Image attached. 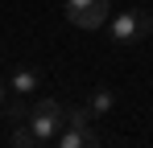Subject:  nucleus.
<instances>
[{
	"mask_svg": "<svg viewBox=\"0 0 153 148\" xmlns=\"http://www.w3.org/2000/svg\"><path fill=\"white\" fill-rule=\"evenodd\" d=\"M149 33H153V17L141 12V8H128V12H120V17L112 21V41H120V45L145 41Z\"/></svg>",
	"mask_w": 153,
	"mask_h": 148,
	"instance_id": "f03ea898",
	"label": "nucleus"
},
{
	"mask_svg": "<svg viewBox=\"0 0 153 148\" xmlns=\"http://www.w3.org/2000/svg\"><path fill=\"white\" fill-rule=\"evenodd\" d=\"M87 107H91L95 115H108V111L116 107V95H112L108 86H100V91H91V99H87Z\"/></svg>",
	"mask_w": 153,
	"mask_h": 148,
	"instance_id": "423d86ee",
	"label": "nucleus"
},
{
	"mask_svg": "<svg viewBox=\"0 0 153 148\" xmlns=\"http://www.w3.org/2000/svg\"><path fill=\"white\" fill-rule=\"evenodd\" d=\"M58 144H62V148H79V144H100V136H95L91 127H66V132H58Z\"/></svg>",
	"mask_w": 153,
	"mask_h": 148,
	"instance_id": "39448f33",
	"label": "nucleus"
},
{
	"mask_svg": "<svg viewBox=\"0 0 153 148\" xmlns=\"http://www.w3.org/2000/svg\"><path fill=\"white\" fill-rule=\"evenodd\" d=\"M62 127H66V107H62L58 99H33V103H29V119L13 123V144L17 148L50 144V140H58Z\"/></svg>",
	"mask_w": 153,
	"mask_h": 148,
	"instance_id": "f257e3e1",
	"label": "nucleus"
},
{
	"mask_svg": "<svg viewBox=\"0 0 153 148\" xmlns=\"http://www.w3.org/2000/svg\"><path fill=\"white\" fill-rule=\"evenodd\" d=\"M4 99H8V86H4V82H0V103H4Z\"/></svg>",
	"mask_w": 153,
	"mask_h": 148,
	"instance_id": "6e6552de",
	"label": "nucleus"
},
{
	"mask_svg": "<svg viewBox=\"0 0 153 148\" xmlns=\"http://www.w3.org/2000/svg\"><path fill=\"white\" fill-rule=\"evenodd\" d=\"M37 70H29V66H21V70L13 74V82H8V95H21V99H29V95H37Z\"/></svg>",
	"mask_w": 153,
	"mask_h": 148,
	"instance_id": "20e7f679",
	"label": "nucleus"
},
{
	"mask_svg": "<svg viewBox=\"0 0 153 148\" xmlns=\"http://www.w3.org/2000/svg\"><path fill=\"white\" fill-rule=\"evenodd\" d=\"M91 119H95V111L83 107V103H75V107L66 111V127H91Z\"/></svg>",
	"mask_w": 153,
	"mask_h": 148,
	"instance_id": "0eeeda50",
	"label": "nucleus"
},
{
	"mask_svg": "<svg viewBox=\"0 0 153 148\" xmlns=\"http://www.w3.org/2000/svg\"><path fill=\"white\" fill-rule=\"evenodd\" d=\"M66 21L75 29H103L108 0H66Z\"/></svg>",
	"mask_w": 153,
	"mask_h": 148,
	"instance_id": "7ed1b4c3",
	"label": "nucleus"
}]
</instances>
